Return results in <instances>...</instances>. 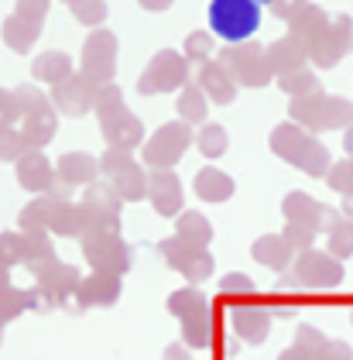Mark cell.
<instances>
[{
    "instance_id": "1",
    "label": "cell",
    "mask_w": 353,
    "mask_h": 360,
    "mask_svg": "<svg viewBox=\"0 0 353 360\" xmlns=\"http://www.w3.org/2000/svg\"><path fill=\"white\" fill-rule=\"evenodd\" d=\"M264 0H210V31L226 45H240L261 28Z\"/></svg>"
},
{
    "instance_id": "2",
    "label": "cell",
    "mask_w": 353,
    "mask_h": 360,
    "mask_svg": "<svg viewBox=\"0 0 353 360\" xmlns=\"http://www.w3.org/2000/svg\"><path fill=\"white\" fill-rule=\"evenodd\" d=\"M186 144H189V131L182 127V124H175V127H162L155 141L148 144V162L151 165H168V162H179V155L186 151Z\"/></svg>"
},
{
    "instance_id": "3",
    "label": "cell",
    "mask_w": 353,
    "mask_h": 360,
    "mask_svg": "<svg viewBox=\"0 0 353 360\" xmlns=\"http://www.w3.org/2000/svg\"><path fill=\"white\" fill-rule=\"evenodd\" d=\"M182 76H186V62L179 56H172V52H162V56L155 58L151 72L141 76V93H162L168 86L182 83Z\"/></svg>"
},
{
    "instance_id": "4",
    "label": "cell",
    "mask_w": 353,
    "mask_h": 360,
    "mask_svg": "<svg viewBox=\"0 0 353 360\" xmlns=\"http://www.w3.org/2000/svg\"><path fill=\"white\" fill-rule=\"evenodd\" d=\"M299 275L305 278V285H336L340 281V264H333L319 254H305Z\"/></svg>"
},
{
    "instance_id": "5",
    "label": "cell",
    "mask_w": 353,
    "mask_h": 360,
    "mask_svg": "<svg viewBox=\"0 0 353 360\" xmlns=\"http://www.w3.org/2000/svg\"><path fill=\"white\" fill-rule=\"evenodd\" d=\"M151 186H155V206H158V213H175L182 206V189H179L175 175L162 172V175L151 179Z\"/></svg>"
},
{
    "instance_id": "6",
    "label": "cell",
    "mask_w": 353,
    "mask_h": 360,
    "mask_svg": "<svg viewBox=\"0 0 353 360\" xmlns=\"http://www.w3.org/2000/svg\"><path fill=\"white\" fill-rule=\"evenodd\" d=\"M195 193H203L206 199L219 202V199H226V195L233 193V182L223 172H217V168H206V172L195 175Z\"/></svg>"
},
{
    "instance_id": "7",
    "label": "cell",
    "mask_w": 353,
    "mask_h": 360,
    "mask_svg": "<svg viewBox=\"0 0 353 360\" xmlns=\"http://www.w3.org/2000/svg\"><path fill=\"white\" fill-rule=\"evenodd\" d=\"M49 182V162L41 155H31L27 162H21V186L25 189H41Z\"/></svg>"
},
{
    "instance_id": "8",
    "label": "cell",
    "mask_w": 353,
    "mask_h": 360,
    "mask_svg": "<svg viewBox=\"0 0 353 360\" xmlns=\"http://www.w3.org/2000/svg\"><path fill=\"white\" fill-rule=\"evenodd\" d=\"M34 72H38L41 79H52V83H62V76L69 72V58H65V56H58V52H49V56H41V58H38Z\"/></svg>"
},
{
    "instance_id": "9",
    "label": "cell",
    "mask_w": 353,
    "mask_h": 360,
    "mask_svg": "<svg viewBox=\"0 0 353 360\" xmlns=\"http://www.w3.org/2000/svg\"><path fill=\"white\" fill-rule=\"evenodd\" d=\"M199 148H203L206 155H219V151L226 148V134H223L219 127H206V131L199 134Z\"/></svg>"
},
{
    "instance_id": "10",
    "label": "cell",
    "mask_w": 353,
    "mask_h": 360,
    "mask_svg": "<svg viewBox=\"0 0 353 360\" xmlns=\"http://www.w3.org/2000/svg\"><path fill=\"white\" fill-rule=\"evenodd\" d=\"M203 113H206V103H203L199 89H189V93L182 96V117H186V120H203Z\"/></svg>"
},
{
    "instance_id": "11",
    "label": "cell",
    "mask_w": 353,
    "mask_h": 360,
    "mask_svg": "<svg viewBox=\"0 0 353 360\" xmlns=\"http://www.w3.org/2000/svg\"><path fill=\"white\" fill-rule=\"evenodd\" d=\"M182 237H199V240H210V223L203 220V217H195V213H189V217L182 220Z\"/></svg>"
},
{
    "instance_id": "12",
    "label": "cell",
    "mask_w": 353,
    "mask_h": 360,
    "mask_svg": "<svg viewBox=\"0 0 353 360\" xmlns=\"http://www.w3.org/2000/svg\"><path fill=\"white\" fill-rule=\"evenodd\" d=\"M76 14L82 21H100L103 18V4L100 0H76Z\"/></svg>"
},
{
    "instance_id": "13",
    "label": "cell",
    "mask_w": 353,
    "mask_h": 360,
    "mask_svg": "<svg viewBox=\"0 0 353 360\" xmlns=\"http://www.w3.org/2000/svg\"><path fill=\"white\" fill-rule=\"evenodd\" d=\"M333 248H336L340 257H347V254H350L353 250V223H350V230H347V233H336V230H333Z\"/></svg>"
},
{
    "instance_id": "14",
    "label": "cell",
    "mask_w": 353,
    "mask_h": 360,
    "mask_svg": "<svg viewBox=\"0 0 353 360\" xmlns=\"http://www.w3.org/2000/svg\"><path fill=\"white\" fill-rule=\"evenodd\" d=\"M18 151H21V144L11 138V134H4V138H0V158H14Z\"/></svg>"
},
{
    "instance_id": "15",
    "label": "cell",
    "mask_w": 353,
    "mask_h": 360,
    "mask_svg": "<svg viewBox=\"0 0 353 360\" xmlns=\"http://www.w3.org/2000/svg\"><path fill=\"white\" fill-rule=\"evenodd\" d=\"M223 288H233V292H244L247 288V278L244 275H230L226 281H223Z\"/></svg>"
},
{
    "instance_id": "16",
    "label": "cell",
    "mask_w": 353,
    "mask_h": 360,
    "mask_svg": "<svg viewBox=\"0 0 353 360\" xmlns=\"http://www.w3.org/2000/svg\"><path fill=\"white\" fill-rule=\"evenodd\" d=\"M195 34H199V31H195ZM189 52H199V56H203V52H206V38H192Z\"/></svg>"
},
{
    "instance_id": "17",
    "label": "cell",
    "mask_w": 353,
    "mask_h": 360,
    "mask_svg": "<svg viewBox=\"0 0 353 360\" xmlns=\"http://www.w3.org/2000/svg\"><path fill=\"white\" fill-rule=\"evenodd\" d=\"M141 4H144V7H151V11H162L168 0H141Z\"/></svg>"
},
{
    "instance_id": "18",
    "label": "cell",
    "mask_w": 353,
    "mask_h": 360,
    "mask_svg": "<svg viewBox=\"0 0 353 360\" xmlns=\"http://www.w3.org/2000/svg\"><path fill=\"white\" fill-rule=\"evenodd\" d=\"M165 360H186V357H182L179 350H168V354H165Z\"/></svg>"
}]
</instances>
